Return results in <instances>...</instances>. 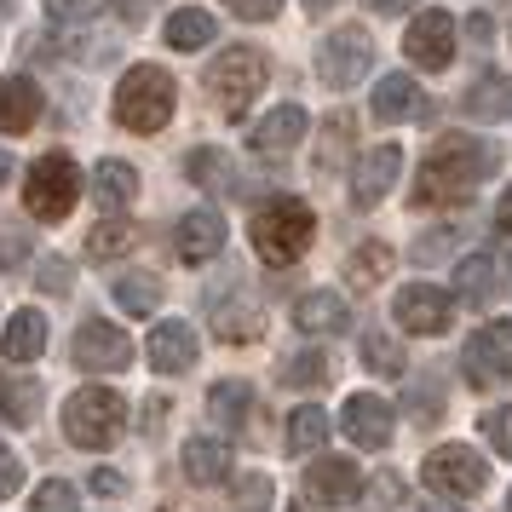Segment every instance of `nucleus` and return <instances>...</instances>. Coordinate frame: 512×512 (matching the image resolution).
Listing matches in <instances>:
<instances>
[{
    "instance_id": "1",
    "label": "nucleus",
    "mask_w": 512,
    "mask_h": 512,
    "mask_svg": "<svg viewBox=\"0 0 512 512\" xmlns=\"http://www.w3.org/2000/svg\"><path fill=\"white\" fill-rule=\"evenodd\" d=\"M489 167H495V150L478 139H443L426 162H420V179L409 185V202L415 208H449V202H461V196H472L478 190V179H484Z\"/></svg>"
},
{
    "instance_id": "2",
    "label": "nucleus",
    "mask_w": 512,
    "mask_h": 512,
    "mask_svg": "<svg viewBox=\"0 0 512 512\" xmlns=\"http://www.w3.org/2000/svg\"><path fill=\"white\" fill-rule=\"evenodd\" d=\"M248 236H254V254L265 259V265H294V259L311 248L317 219H311V208H305L300 196H271V202L254 208Z\"/></svg>"
},
{
    "instance_id": "3",
    "label": "nucleus",
    "mask_w": 512,
    "mask_h": 512,
    "mask_svg": "<svg viewBox=\"0 0 512 512\" xmlns=\"http://www.w3.org/2000/svg\"><path fill=\"white\" fill-rule=\"evenodd\" d=\"M173 104H179V93H173V75L162 64H133V70L121 75L116 121L127 133H162L167 121H173Z\"/></svg>"
},
{
    "instance_id": "4",
    "label": "nucleus",
    "mask_w": 512,
    "mask_h": 512,
    "mask_svg": "<svg viewBox=\"0 0 512 512\" xmlns=\"http://www.w3.org/2000/svg\"><path fill=\"white\" fill-rule=\"evenodd\" d=\"M121 432H127V403L110 386H81L64 403V438L75 449H110Z\"/></svg>"
},
{
    "instance_id": "5",
    "label": "nucleus",
    "mask_w": 512,
    "mask_h": 512,
    "mask_svg": "<svg viewBox=\"0 0 512 512\" xmlns=\"http://www.w3.org/2000/svg\"><path fill=\"white\" fill-rule=\"evenodd\" d=\"M265 75H271V64H265L259 47H225L208 64V93H213V104L236 121V116H248V104L259 98Z\"/></svg>"
},
{
    "instance_id": "6",
    "label": "nucleus",
    "mask_w": 512,
    "mask_h": 512,
    "mask_svg": "<svg viewBox=\"0 0 512 512\" xmlns=\"http://www.w3.org/2000/svg\"><path fill=\"white\" fill-rule=\"evenodd\" d=\"M75 196H81V167L64 156V150H52V156H41V162L29 167V185H24V208L35 213V219H70Z\"/></svg>"
},
{
    "instance_id": "7",
    "label": "nucleus",
    "mask_w": 512,
    "mask_h": 512,
    "mask_svg": "<svg viewBox=\"0 0 512 512\" xmlns=\"http://www.w3.org/2000/svg\"><path fill=\"white\" fill-rule=\"evenodd\" d=\"M369 58H374V41L363 24L334 29V35H323V47H317V81H328V87H357L363 70H369Z\"/></svg>"
},
{
    "instance_id": "8",
    "label": "nucleus",
    "mask_w": 512,
    "mask_h": 512,
    "mask_svg": "<svg viewBox=\"0 0 512 512\" xmlns=\"http://www.w3.org/2000/svg\"><path fill=\"white\" fill-rule=\"evenodd\" d=\"M420 472H426V484L438 489V495H455V501H466V495H478V489L489 484L484 455L466 449V443H443V449H432Z\"/></svg>"
},
{
    "instance_id": "9",
    "label": "nucleus",
    "mask_w": 512,
    "mask_h": 512,
    "mask_svg": "<svg viewBox=\"0 0 512 512\" xmlns=\"http://www.w3.org/2000/svg\"><path fill=\"white\" fill-rule=\"evenodd\" d=\"M466 380L472 386H512V323H489L478 328L461 351Z\"/></svg>"
},
{
    "instance_id": "10",
    "label": "nucleus",
    "mask_w": 512,
    "mask_h": 512,
    "mask_svg": "<svg viewBox=\"0 0 512 512\" xmlns=\"http://www.w3.org/2000/svg\"><path fill=\"white\" fill-rule=\"evenodd\" d=\"M75 363L93 374H121V369H133V340L116 323L87 317V323L75 328Z\"/></svg>"
},
{
    "instance_id": "11",
    "label": "nucleus",
    "mask_w": 512,
    "mask_h": 512,
    "mask_svg": "<svg viewBox=\"0 0 512 512\" xmlns=\"http://www.w3.org/2000/svg\"><path fill=\"white\" fill-rule=\"evenodd\" d=\"M403 52H409L415 70H449L455 64V18L449 12H420L403 35Z\"/></svg>"
},
{
    "instance_id": "12",
    "label": "nucleus",
    "mask_w": 512,
    "mask_h": 512,
    "mask_svg": "<svg viewBox=\"0 0 512 512\" xmlns=\"http://www.w3.org/2000/svg\"><path fill=\"white\" fill-rule=\"evenodd\" d=\"M357 489H363V472H357V461H346V455H317V461L305 466V495H311L317 507H351Z\"/></svg>"
},
{
    "instance_id": "13",
    "label": "nucleus",
    "mask_w": 512,
    "mask_h": 512,
    "mask_svg": "<svg viewBox=\"0 0 512 512\" xmlns=\"http://www.w3.org/2000/svg\"><path fill=\"white\" fill-rule=\"evenodd\" d=\"M397 173H403V150H397V144H374V150H363V162L351 167V202H357V208L386 202L392 185H397Z\"/></svg>"
},
{
    "instance_id": "14",
    "label": "nucleus",
    "mask_w": 512,
    "mask_h": 512,
    "mask_svg": "<svg viewBox=\"0 0 512 512\" xmlns=\"http://www.w3.org/2000/svg\"><path fill=\"white\" fill-rule=\"evenodd\" d=\"M340 426H346V438L357 443V449H386V443H392L397 415H392V403H386V397L357 392V397L346 403V415H340Z\"/></svg>"
},
{
    "instance_id": "15",
    "label": "nucleus",
    "mask_w": 512,
    "mask_h": 512,
    "mask_svg": "<svg viewBox=\"0 0 512 512\" xmlns=\"http://www.w3.org/2000/svg\"><path fill=\"white\" fill-rule=\"evenodd\" d=\"M392 311H397V323L409 328V334H443L449 317H455L449 294H443V288H426V282H409V288L397 294Z\"/></svg>"
},
{
    "instance_id": "16",
    "label": "nucleus",
    "mask_w": 512,
    "mask_h": 512,
    "mask_svg": "<svg viewBox=\"0 0 512 512\" xmlns=\"http://www.w3.org/2000/svg\"><path fill=\"white\" fill-rule=\"evenodd\" d=\"M208 311H213L219 340H254V334H259V300L242 288V282H225V294L213 288V294H208Z\"/></svg>"
},
{
    "instance_id": "17",
    "label": "nucleus",
    "mask_w": 512,
    "mask_h": 512,
    "mask_svg": "<svg viewBox=\"0 0 512 512\" xmlns=\"http://www.w3.org/2000/svg\"><path fill=\"white\" fill-rule=\"evenodd\" d=\"M173 248H179L185 265H208L213 254H225V219L208 213V208L185 213V219L173 225Z\"/></svg>"
},
{
    "instance_id": "18",
    "label": "nucleus",
    "mask_w": 512,
    "mask_h": 512,
    "mask_svg": "<svg viewBox=\"0 0 512 512\" xmlns=\"http://www.w3.org/2000/svg\"><path fill=\"white\" fill-rule=\"evenodd\" d=\"M294 323H300L305 334H346L351 311H346V300H340L334 288H311V294L294 300Z\"/></svg>"
},
{
    "instance_id": "19",
    "label": "nucleus",
    "mask_w": 512,
    "mask_h": 512,
    "mask_svg": "<svg viewBox=\"0 0 512 512\" xmlns=\"http://www.w3.org/2000/svg\"><path fill=\"white\" fill-rule=\"evenodd\" d=\"M144 351H150V369L156 374H185L196 363V334H190V323H156Z\"/></svg>"
},
{
    "instance_id": "20",
    "label": "nucleus",
    "mask_w": 512,
    "mask_h": 512,
    "mask_svg": "<svg viewBox=\"0 0 512 512\" xmlns=\"http://www.w3.org/2000/svg\"><path fill=\"white\" fill-rule=\"evenodd\" d=\"M305 127H311V121H305L300 104H277V110L254 127V150L259 156H288V150L305 139Z\"/></svg>"
},
{
    "instance_id": "21",
    "label": "nucleus",
    "mask_w": 512,
    "mask_h": 512,
    "mask_svg": "<svg viewBox=\"0 0 512 512\" xmlns=\"http://www.w3.org/2000/svg\"><path fill=\"white\" fill-rule=\"evenodd\" d=\"M41 380L35 374H18V369H0V420L6 426H29L41 415Z\"/></svg>"
},
{
    "instance_id": "22",
    "label": "nucleus",
    "mask_w": 512,
    "mask_h": 512,
    "mask_svg": "<svg viewBox=\"0 0 512 512\" xmlns=\"http://www.w3.org/2000/svg\"><path fill=\"white\" fill-rule=\"evenodd\" d=\"M41 116V87L24 75H6L0 81V133H29Z\"/></svg>"
},
{
    "instance_id": "23",
    "label": "nucleus",
    "mask_w": 512,
    "mask_h": 512,
    "mask_svg": "<svg viewBox=\"0 0 512 512\" xmlns=\"http://www.w3.org/2000/svg\"><path fill=\"white\" fill-rule=\"evenodd\" d=\"M47 351V317L29 305V311H18L12 323H6V334H0V357L6 363H35Z\"/></svg>"
},
{
    "instance_id": "24",
    "label": "nucleus",
    "mask_w": 512,
    "mask_h": 512,
    "mask_svg": "<svg viewBox=\"0 0 512 512\" xmlns=\"http://www.w3.org/2000/svg\"><path fill=\"white\" fill-rule=\"evenodd\" d=\"M133 196H139V173H133L127 162H116V156H110V162L93 167V202H98L104 213L133 208Z\"/></svg>"
},
{
    "instance_id": "25",
    "label": "nucleus",
    "mask_w": 512,
    "mask_h": 512,
    "mask_svg": "<svg viewBox=\"0 0 512 512\" xmlns=\"http://www.w3.org/2000/svg\"><path fill=\"white\" fill-rule=\"evenodd\" d=\"M185 478L190 484H225L231 478V449L219 438H190L185 443Z\"/></svg>"
},
{
    "instance_id": "26",
    "label": "nucleus",
    "mask_w": 512,
    "mask_h": 512,
    "mask_svg": "<svg viewBox=\"0 0 512 512\" xmlns=\"http://www.w3.org/2000/svg\"><path fill=\"white\" fill-rule=\"evenodd\" d=\"M495 282H501V265H495V259L489 254H466L461 265H455V300L461 305H489Z\"/></svg>"
},
{
    "instance_id": "27",
    "label": "nucleus",
    "mask_w": 512,
    "mask_h": 512,
    "mask_svg": "<svg viewBox=\"0 0 512 512\" xmlns=\"http://www.w3.org/2000/svg\"><path fill=\"white\" fill-rule=\"evenodd\" d=\"M369 110H374V121H409V116H420V87L409 75H386L374 87Z\"/></svg>"
},
{
    "instance_id": "28",
    "label": "nucleus",
    "mask_w": 512,
    "mask_h": 512,
    "mask_svg": "<svg viewBox=\"0 0 512 512\" xmlns=\"http://www.w3.org/2000/svg\"><path fill=\"white\" fill-rule=\"evenodd\" d=\"M248 403H254V386H248V380H219V386L208 392V415H213V426L236 432V426L248 420Z\"/></svg>"
},
{
    "instance_id": "29",
    "label": "nucleus",
    "mask_w": 512,
    "mask_h": 512,
    "mask_svg": "<svg viewBox=\"0 0 512 512\" xmlns=\"http://www.w3.org/2000/svg\"><path fill=\"white\" fill-rule=\"evenodd\" d=\"M213 41V18L202 6H179L173 18H167V47L173 52H202Z\"/></svg>"
},
{
    "instance_id": "30",
    "label": "nucleus",
    "mask_w": 512,
    "mask_h": 512,
    "mask_svg": "<svg viewBox=\"0 0 512 512\" xmlns=\"http://www.w3.org/2000/svg\"><path fill=\"white\" fill-rule=\"evenodd\" d=\"M185 179L219 196V190L236 185V167H231V156H225V150H190V156H185Z\"/></svg>"
},
{
    "instance_id": "31",
    "label": "nucleus",
    "mask_w": 512,
    "mask_h": 512,
    "mask_svg": "<svg viewBox=\"0 0 512 512\" xmlns=\"http://www.w3.org/2000/svg\"><path fill=\"white\" fill-rule=\"evenodd\" d=\"M328 443V415L317 409V403H305V409H294V420H288V449L294 455H323Z\"/></svg>"
},
{
    "instance_id": "32",
    "label": "nucleus",
    "mask_w": 512,
    "mask_h": 512,
    "mask_svg": "<svg viewBox=\"0 0 512 512\" xmlns=\"http://www.w3.org/2000/svg\"><path fill=\"white\" fill-rule=\"evenodd\" d=\"M116 305L121 311H133V317H150L156 305H162V282L156 277H144V271H133V277H116Z\"/></svg>"
},
{
    "instance_id": "33",
    "label": "nucleus",
    "mask_w": 512,
    "mask_h": 512,
    "mask_svg": "<svg viewBox=\"0 0 512 512\" xmlns=\"http://www.w3.org/2000/svg\"><path fill=\"white\" fill-rule=\"evenodd\" d=\"M386 271H392V248H386V242H363V248H351L346 277L357 282V288H374V282H386Z\"/></svg>"
},
{
    "instance_id": "34",
    "label": "nucleus",
    "mask_w": 512,
    "mask_h": 512,
    "mask_svg": "<svg viewBox=\"0 0 512 512\" xmlns=\"http://www.w3.org/2000/svg\"><path fill=\"white\" fill-rule=\"evenodd\" d=\"M282 380H288V386H328V380H334V357H328V351H294V357L282 363Z\"/></svg>"
},
{
    "instance_id": "35",
    "label": "nucleus",
    "mask_w": 512,
    "mask_h": 512,
    "mask_svg": "<svg viewBox=\"0 0 512 512\" xmlns=\"http://www.w3.org/2000/svg\"><path fill=\"white\" fill-rule=\"evenodd\" d=\"M133 242H139V231H133V225H121V219H104V225L87 236V254H93V259H116V254H127Z\"/></svg>"
},
{
    "instance_id": "36",
    "label": "nucleus",
    "mask_w": 512,
    "mask_h": 512,
    "mask_svg": "<svg viewBox=\"0 0 512 512\" xmlns=\"http://www.w3.org/2000/svg\"><path fill=\"white\" fill-rule=\"evenodd\" d=\"M507 75H484L472 93H466V116H478V121H489V116H501V104H507Z\"/></svg>"
},
{
    "instance_id": "37",
    "label": "nucleus",
    "mask_w": 512,
    "mask_h": 512,
    "mask_svg": "<svg viewBox=\"0 0 512 512\" xmlns=\"http://www.w3.org/2000/svg\"><path fill=\"white\" fill-rule=\"evenodd\" d=\"M363 363H369L374 374H403V351L392 346V340H386V334H363Z\"/></svg>"
},
{
    "instance_id": "38",
    "label": "nucleus",
    "mask_w": 512,
    "mask_h": 512,
    "mask_svg": "<svg viewBox=\"0 0 512 512\" xmlns=\"http://www.w3.org/2000/svg\"><path fill=\"white\" fill-rule=\"evenodd\" d=\"M35 512H75V489L64 484V478H47V484L35 489V501H29Z\"/></svg>"
},
{
    "instance_id": "39",
    "label": "nucleus",
    "mask_w": 512,
    "mask_h": 512,
    "mask_svg": "<svg viewBox=\"0 0 512 512\" xmlns=\"http://www.w3.org/2000/svg\"><path fill=\"white\" fill-rule=\"evenodd\" d=\"M265 501H271V478H259V472H248V478L236 484V512H271Z\"/></svg>"
},
{
    "instance_id": "40",
    "label": "nucleus",
    "mask_w": 512,
    "mask_h": 512,
    "mask_svg": "<svg viewBox=\"0 0 512 512\" xmlns=\"http://www.w3.org/2000/svg\"><path fill=\"white\" fill-rule=\"evenodd\" d=\"M98 6L104 0H47V18L52 24H87V18H98Z\"/></svg>"
},
{
    "instance_id": "41",
    "label": "nucleus",
    "mask_w": 512,
    "mask_h": 512,
    "mask_svg": "<svg viewBox=\"0 0 512 512\" xmlns=\"http://www.w3.org/2000/svg\"><path fill=\"white\" fill-rule=\"evenodd\" d=\"M484 438L501 449V461H512V403H507V409H489V415H484Z\"/></svg>"
},
{
    "instance_id": "42",
    "label": "nucleus",
    "mask_w": 512,
    "mask_h": 512,
    "mask_svg": "<svg viewBox=\"0 0 512 512\" xmlns=\"http://www.w3.org/2000/svg\"><path fill=\"white\" fill-rule=\"evenodd\" d=\"M18 489H24V461H18V449H6V443H0V501H6V495H18Z\"/></svg>"
},
{
    "instance_id": "43",
    "label": "nucleus",
    "mask_w": 512,
    "mask_h": 512,
    "mask_svg": "<svg viewBox=\"0 0 512 512\" xmlns=\"http://www.w3.org/2000/svg\"><path fill=\"white\" fill-rule=\"evenodd\" d=\"M225 6H231V12L242 18V24H265V18H277V6H282V0H225Z\"/></svg>"
},
{
    "instance_id": "44",
    "label": "nucleus",
    "mask_w": 512,
    "mask_h": 512,
    "mask_svg": "<svg viewBox=\"0 0 512 512\" xmlns=\"http://www.w3.org/2000/svg\"><path fill=\"white\" fill-rule=\"evenodd\" d=\"M41 282H47L52 294H70V288H75V277H70V259H47V265H41Z\"/></svg>"
},
{
    "instance_id": "45",
    "label": "nucleus",
    "mask_w": 512,
    "mask_h": 512,
    "mask_svg": "<svg viewBox=\"0 0 512 512\" xmlns=\"http://www.w3.org/2000/svg\"><path fill=\"white\" fill-rule=\"evenodd\" d=\"M24 236H0V271H12V265H18V259H24Z\"/></svg>"
},
{
    "instance_id": "46",
    "label": "nucleus",
    "mask_w": 512,
    "mask_h": 512,
    "mask_svg": "<svg viewBox=\"0 0 512 512\" xmlns=\"http://www.w3.org/2000/svg\"><path fill=\"white\" fill-rule=\"evenodd\" d=\"M156 6H162V0H121V18H127V24H144Z\"/></svg>"
},
{
    "instance_id": "47",
    "label": "nucleus",
    "mask_w": 512,
    "mask_h": 512,
    "mask_svg": "<svg viewBox=\"0 0 512 512\" xmlns=\"http://www.w3.org/2000/svg\"><path fill=\"white\" fill-rule=\"evenodd\" d=\"M392 495H397V478H374V512H392Z\"/></svg>"
},
{
    "instance_id": "48",
    "label": "nucleus",
    "mask_w": 512,
    "mask_h": 512,
    "mask_svg": "<svg viewBox=\"0 0 512 512\" xmlns=\"http://www.w3.org/2000/svg\"><path fill=\"white\" fill-rule=\"evenodd\" d=\"M87 484H93V495H121V489H127V478H116V472H93Z\"/></svg>"
},
{
    "instance_id": "49",
    "label": "nucleus",
    "mask_w": 512,
    "mask_h": 512,
    "mask_svg": "<svg viewBox=\"0 0 512 512\" xmlns=\"http://www.w3.org/2000/svg\"><path fill=\"white\" fill-rule=\"evenodd\" d=\"M495 231H507V236H512V185L501 190V208H495Z\"/></svg>"
},
{
    "instance_id": "50",
    "label": "nucleus",
    "mask_w": 512,
    "mask_h": 512,
    "mask_svg": "<svg viewBox=\"0 0 512 512\" xmlns=\"http://www.w3.org/2000/svg\"><path fill=\"white\" fill-rule=\"evenodd\" d=\"M409 6H415V0H374V12H380V18H397V12H409Z\"/></svg>"
},
{
    "instance_id": "51",
    "label": "nucleus",
    "mask_w": 512,
    "mask_h": 512,
    "mask_svg": "<svg viewBox=\"0 0 512 512\" xmlns=\"http://www.w3.org/2000/svg\"><path fill=\"white\" fill-rule=\"evenodd\" d=\"M420 512H466L461 501H449V495H443V501H420Z\"/></svg>"
},
{
    "instance_id": "52",
    "label": "nucleus",
    "mask_w": 512,
    "mask_h": 512,
    "mask_svg": "<svg viewBox=\"0 0 512 512\" xmlns=\"http://www.w3.org/2000/svg\"><path fill=\"white\" fill-rule=\"evenodd\" d=\"M334 6H340V0H305V12H311V18H317V12H334Z\"/></svg>"
},
{
    "instance_id": "53",
    "label": "nucleus",
    "mask_w": 512,
    "mask_h": 512,
    "mask_svg": "<svg viewBox=\"0 0 512 512\" xmlns=\"http://www.w3.org/2000/svg\"><path fill=\"white\" fill-rule=\"evenodd\" d=\"M6 179H12V156H6V150H0V185H6Z\"/></svg>"
},
{
    "instance_id": "54",
    "label": "nucleus",
    "mask_w": 512,
    "mask_h": 512,
    "mask_svg": "<svg viewBox=\"0 0 512 512\" xmlns=\"http://www.w3.org/2000/svg\"><path fill=\"white\" fill-rule=\"evenodd\" d=\"M507 288H512V277H507Z\"/></svg>"
}]
</instances>
